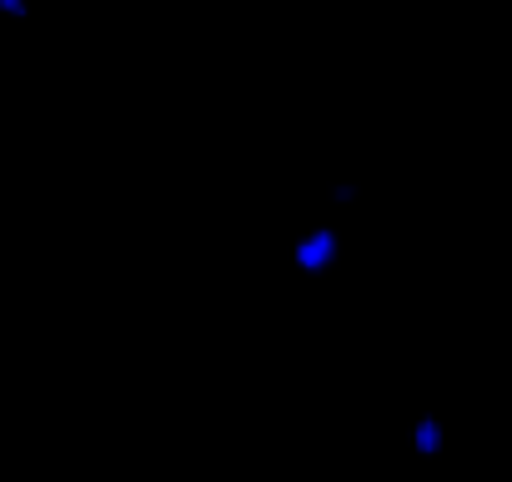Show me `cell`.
I'll return each instance as SVG.
<instances>
[{
    "mask_svg": "<svg viewBox=\"0 0 512 482\" xmlns=\"http://www.w3.org/2000/svg\"><path fill=\"white\" fill-rule=\"evenodd\" d=\"M0 11H11V16H26V0H0Z\"/></svg>",
    "mask_w": 512,
    "mask_h": 482,
    "instance_id": "1",
    "label": "cell"
}]
</instances>
